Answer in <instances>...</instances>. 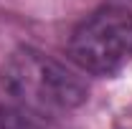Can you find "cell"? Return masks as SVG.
<instances>
[{
    "mask_svg": "<svg viewBox=\"0 0 132 129\" xmlns=\"http://www.w3.org/2000/svg\"><path fill=\"white\" fill-rule=\"evenodd\" d=\"M0 129H46L41 122V114L31 112L20 104L0 106Z\"/></svg>",
    "mask_w": 132,
    "mask_h": 129,
    "instance_id": "3957f363",
    "label": "cell"
},
{
    "mask_svg": "<svg viewBox=\"0 0 132 129\" xmlns=\"http://www.w3.org/2000/svg\"><path fill=\"white\" fill-rule=\"evenodd\" d=\"M69 53L71 61L86 73H119L132 63V15L119 8L97 10L74 31Z\"/></svg>",
    "mask_w": 132,
    "mask_h": 129,
    "instance_id": "7a4b0ae2",
    "label": "cell"
},
{
    "mask_svg": "<svg viewBox=\"0 0 132 129\" xmlns=\"http://www.w3.org/2000/svg\"><path fill=\"white\" fill-rule=\"evenodd\" d=\"M3 86L15 104L41 114H64L86 101V86L66 66L36 48H18L3 66Z\"/></svg>",
    "mask_w": 132,
    "mask_h": 129,
    "instance_id": "6da1fadb",
    "label": "cell"
}]
</instances>
